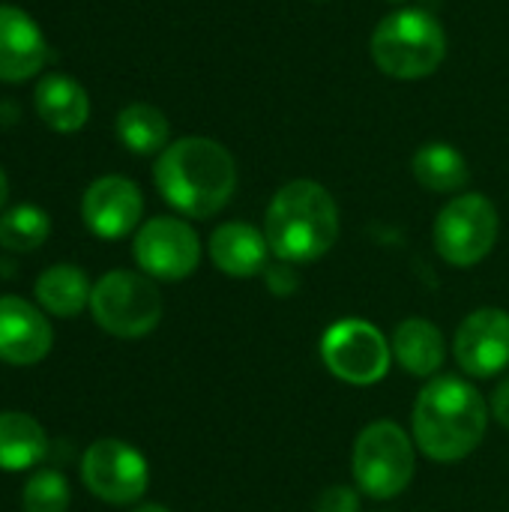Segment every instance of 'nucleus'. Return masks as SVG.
I'll list each match as a JSON object with an SVG mask.
<instances>
[{
	"instance_id": "10",
	"label": "nucleus",
	"mask_w": 509,
	"mask_h": 512,
	"mask_svg": "<svg viewBox=\"0 0 509 512\" xmlns=\"http://www.w3.org/2000/svg\"><path fill=\"white\" fill-rule=\"evenodd\" d=\"M132 255L138 267L162 282H180L195 273L201 261V240L192 225L174 216H156L135 234Z\"/></svg>"
},
{
	"instance_id": "23",
	"label": "nucleus",
	"mask_w": 509,
	"mask_h": 512,
	"mask_svg": "<svg viewBox=\"0 0 509 512\" xmlns=\"http://www.w3.org/2000/svg\"><path fill=\"white\" fill-rule=\"evenodd\" d=\"M72 501L69 483L60 471H36L21 495L24 512H66Z\"/></svg>"
},
{
	"instance_id": "5",
	"label": "nucleus",
	"mask_w": 509,
	"mask_h": 512,
	"mask_svg": "<svg viewBox=\"0 0 509 512\" xmlns=\"http://www.w3.org/2000/svg\"><path fill=\"white\" fill-rule=\"evenodd\" d=\"M90 312L105 333L117 339H141L162 321V294L141 273L111 270L93 285Z\"/></svg>"
},
{
	"instance_id": "18",
	"label": "nucleus",
	"mask_w": 509,
	"mask_h": 512,
	"mask_svg": "<svg viewBox=\"0 0 509 512\" xmlns=\"http://www.w3.org/2000/svg\"><path fill=\"white\" fill-rule=\"evenodd\" d=\"M48 453V435L24 411H0V471L21 474L36 468Z\"/></svg>"
},
{
	"instance_id": "19",
	"label": "nucleus",
	"mask_w": 509,
	"mask_h": 512,
	"mask_svg": "<svg viewBox=\"0 0 509 512\" xmlns=\"http://www.w3.org/2000/svg\"><path fill=\"white\" fill-rule=\"evenodd\" d=\"M393 354L405 372L429 378L444 366V336L432 321L408 318L393 333Z\"/></svg>"
},
{
	"instance_id": "27",
	"label": "nucleus",
	"mask_w": 509,
	"mask_h": 512,
	"mask_svg": "<svg viewBox=\"0 0 509 512\" xmlns=\"http://www.w3.org/2000/svg\"><path fill=\"white\" fill-rule=\"evenodd\" d=\"M6 198H9V180H6V174H3V168H0V210H3V204H6Z\"/></svg>"
},
{
	"instance_id": "11",
	"label": "nucleus",
	"mask_w": 509,
	"mask_h": 512,
	"mask_svg": "<svg viewBox=\"0 0 509 512\" xmlns=\"http://www.w3.org/2000/svg\"><path fill=\"white\" fill-rule=\"evenodd\" d=\"M144 213V198L138 183L120 174H105L93 180L81 198V219L99 240H120L135 231Z\"/></svg>"
},
{
	"instance_id": "21",
	"label": "nucleus",
	"mask_w": 509,
	"mask_h": 512,
	"mask_svg": "<svg viewBox=\"0 0 509 512\" xmlns=\"http://www.w3.org/2000/svg\"><path fill=\"white\" fill-rule=\"evenodd\" d=\"M117 138L126 150L138 156H150L168 147L171 126H168V117L156 105L135 102L117 114Z\"/></svg>"
},
{
	"instance_id": "24",
	"label": "nucleus",
	"mask_w": 509,
	"mask_h": 512,
	"mask_svg": "<svg viewBox=\"0 0 509 512\" xmlns=\"http://www.w3.org/2000/svg\"><path fill=\"white\" fill-rule=\"evenodd\" d=\"M318 512H357L360 510V495L351 489V486H330L321 492L318 504H315Z\"/></svg>"
},
{
	"instance_id": "9",
	"label": "nucleus",
	"mask_w": 509,
	"mask_h": 512,
	"mask_svg": "<svg viewBox=\"0 0 509 512\" xmlns=\"http://www.w3.org/2000/svg\"><path fill=\"white\" fill-rule=\"evenodd\" d=\"M321 357L336 378L357 387L381 381L390 369L387 339L381 336L378 327L360 318L333 324L321 339Z\"/></svg>"
},
{
	"instance_id": "7",
	"label": "nucleus",
	"mask_w": 509,
	"mask_h": 512,
	"mask_svg": "<svg viewBox=\"0 0 509 512\" xmlns=\"http://www.w3.org/2000/svg\"><path fill=\"white\" fill-rule=\"evenodd\" d=\"M498 240V210L486 195L453 198L435 219V249L453 267L480 264Z\"/></svg>"
},
{
	"instance_id": "3",
	"label": "nucleus",
	"mask_w": 509,
	"mask_h": 512,
	"mask_svg": "<svg viewBox=\"0 0 509 512\" xmlns=\"http://www.w3.org/2000/svg\"><path fill=\"white\" fill-rule=\"evenodd\" d=\"M489 426V411L477 387L459 378H435L414 405V441L435 462L471 456Z\"/></svg>"
},
{
	"instance_id": "6",
	"label": "nucleus",
	"mask_w": 509,
	"mask_h": 512,
	"mask_svg": "<svg viewBox=\"0 0 509 512\" xmlns=\"http://www.w3.org/2000/svg\"><path fill=\"white\" fill-rule=\"evenodd\" d=\"M354 480L375 501L402 495L414 480V444L408 432L390 420L366 426L354 444Z\"/></svg>"
},
{
	"instance_id": "4",
	"label": "nucleus",
	"mask_w": 509,
	"mask_h": 512,
	"mask_svg": "<svg viewBox=\"0 0 509 512\" xmlns=\"http://www.w3.org/2000/svg\"><path fill=\"white\" fill-rule=\"evenodd\" d=\"M444 54V27L426 9H399L387 15L372 33V60L390 78H426L444 63Z\"/></svg>"
},
{
	"instance_id": "16",
	"label": "nucleus",
	"mask_w": 509,
	"mask_h": 512,
	"mask_svg": "<svg viewBox=\"0 0 509 512\" xmlns=\"http://www.w3.org/2000/svg\"><path fill=\"white\" fill-rule=\"evenodd\" d=\"M33 105L36 114L45 126H51L54 132H78L87 117H90V96L87 90L60 72L42 75L33 93Z\"/></svg>"
},
{
	"instance_id": "25",
	"label": "nucleus",
	"mask_w": 509,
	"mask_h": 512,
	"mask_svg": "<svg viewBox=\"0 0 509 512\" xmlns=\"http://www.w3.org/2000/svg\"><path fill=\"white\" fill-rule=\"evenodd\" d=\"M264 276H267V288H270L276 297H288V294H294L297 285H300V279H297V273L291 270L288 261L270 264V267L264 270Z\"/></svg>"
},
{
	"instance_id": "15",
	"label": "nucleus",
	"mask_w": 509,
	"mask_h": 512,
	"mask_svg": "<svg viewBox=\"0 0 509 512\" xmlns=\"http://www.w3.org/2000/svg\"><path fill=\"white\" fill-rule=\"evenodd\" d=\"M267 255V237L246 222H225L210 234V258L225 276L249 279L264 273L270 267Z\"/></svg>"
},
{
	"instance_id": "12",
	"label": "nucleus",
	"mask_w": 509,
	"mask_h": 512,
	"mask_svg": "<svg viewBox=\"0 0 509 512\" xmlns=\"http://www.w3.org/2000/svg\"><path fill=\"white\" fill-rule=\"evenodd\" d=\"M456 363L474 378H492L509 366V315L501 309L471 312L453 342Z\"/></svg>"
},
{
	"instance_id": "14",
	"label": "nucleus",
	"mask_w": 509,
	"mask_h": 512,
	"mask_svg": "<svg viewBox=\"0 0 509 512\" xmlns=\"http://www.w3.org/2000/svg\"><path fill=\"white\" fill-rule=\"evenodd\" d=\"M48 60L45 33L18 6L0 3V81H27Z\"/></svg>"
},
{
	"instance_id": "22",
	"label": "nucleus",
	"mask_w": 509,
	"mask_h": 512,
	"mask_svg": "<svg viewBox=\"0 0 509 512\" xmlns=\"http://www.w3.org/2000/svg\"><path fill=\"white\" fill-rule=\"evenodd\" d=\"M51 234V219L36 204H15L0 216V246L9 252H36Z\"/></svg>"
},
{
	"instance_id": "20",
	"label": "nucleus",
	"mask_w": 509,
	"mask_h": 512,
	"mask_svg": "<svg viewBox=\"0 0 509 512\" xmlns=\"http://www.w3.org/2000/svg\"><path fill=\"white\" fill-rule=\"evenodd\" d=\"M411 171L417 183L429 192H459L471 180L465 156L456 147L441 144V141L423 144L411 159Z\"/></svg>"
},
{
	"instance_id": "13",
	"label": "nucleus",
	"mask_w": 509,
	"mask_h": 512,
	"mask_svg": "<svg viewBox=\"0 0 509 512\" xmlns=\"http://www.w3.org/2000/svg\"><path fill=\"white\" fill-rule=\"evenodd\" d=\"M54 330L45 312L21 297L0 294V363L36 366L48 357Z\"/></svg>"
},
{
	"instance_id": "28",
	"label": "nucleus",
	"mask_w": 509,
	"mask_h": 512,
	"mask_svg": "<svg viewBox=\"0 0 509 512\" xmlns=\"http://www.w3.org/2000/svg\"><path fill=\"white\" fill-rule=\"evenodd\" d=\"M135 512H171L168 507H162V504H141Z\"/></svg>"
},
{
	"instance_id": "2",
	"label": "nucleus",
	"mask_w": 509,
	"mask_h": 512,
	"mask_svg": "<svg viewBox=\"0 0 509 512\" xmlns=\"http://www.w3.org/2000/svg\"><path fill=\"white\" fill-rule=\"evenodd\" d=\"M264 237L279 261H318L339 240V207L321 183L291 180L273 195L267 207Z\"/></svg>"
},
{
	"instance_id": "8",
	"label": "nucleus",
	"mask_w": 509,
	"mask_h": 512,
	"mask_svg": "<svg viewBox=\"0 0 509 512\" xmlns=\"http://www.w3.org/2000/svg\"><path fill=\"white\" fill-rule=\"evenodd\" d=\"M81 480L105 504L126 507L144 498L150 483L147 459L120 438H99L81 459Z\"/></svg>"
},
{
	"instance_id": "1",
	"label": "nucleus",
	"mask_w": 509,
	"mask_h": 512,
	"mask_svg": "<svg viewBox=\"0 0 509 512\" xmlns=\"http://www.w3.org/2000/svg\"><path fill=\"white\" fill-rule=\"evenodd\" d=\"M153 180L159 195L183 216L210 219L216 216L237 189L234 156L213 138L189 135L171 141L156 165Z\"/></svg>"
},
{
	"instance_id": "26",
	"label": "nucleus",
	"mask_w": 509,
	"mask_h": 512,
	"mask_svg": "<svg viewBox=\"0 0 509 512\" xmlns=\"http://www.w3.org/2000/svg\"><path fill=\"white\" fill-rule=\"evenodd\" d=\"M492 414H495V420H498L501 426H507L509 429V378L498 387V393H495V399H492Z\"/></svg>"
},
{
	"instance_id": "17",
	"label": "nucleus",
	"mask_w": 509,
	"mask_h": 512,
	"mask_svg": "<svg viewBox=\"0 0 509 512\" xmlns=\"http://www.w3.org/2000/svg\"><path fill=\"white\" fill-rule=\"evenodd\" d=\"M33 294H36V303L42 306V312H48L54 318H75L90 306L93 285L81 267L51 264L48 270L39 273Z\"/></svg>"
},
{
	"instance_id": "29",
	"label": "nucleus",
	"mask_w": 509,
	"mask_h": 512,
	"mask_svg": "<svg viewBox=\"0 0 509 512\" xmlns=\"http://www.w3.org/2000/svg\"><path fill=\"white\" fill-rule=\"evenodd\" d=\"M393 3H399V0H393Z\"/></svg>"
}]
</instances>
